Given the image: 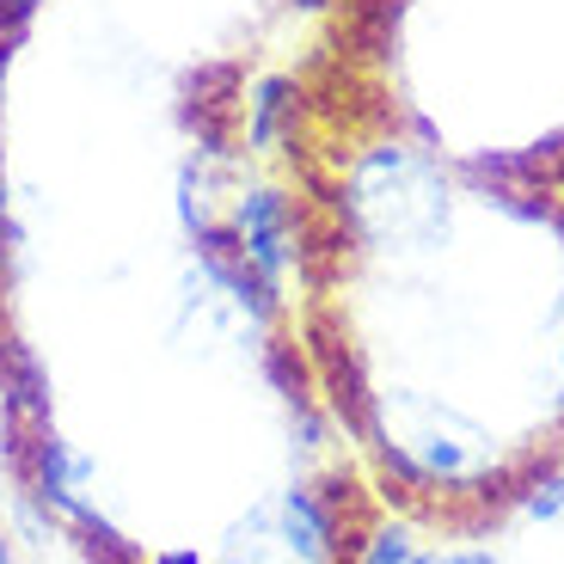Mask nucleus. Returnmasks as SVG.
<instances>
[{"instance_id":"obj_8","label":"nucleus","mask_w":564,"mask_h":564,"mask_svg":"<svg viewBox=\"0 0 564 564\" xmlns=\"http://www.w3.org/2000/svg\"><path fill=\"white\" fill-rule=\"evenodd\" d=\"M436 564H509L497 546H454V552H436Z\"/></svg>"},{"instance_id":"obj_9","label":"nucleus","mask_w":564,"mask_h":564,"mask_svg":"<svg viewBox=\"0 0 564 564\" xmlns=\"http://www.w3.org/2000/svg\"><path fill=\"white\" fill-rule=\"evenodd\" d=\"M0 564H25V540L13 534V522H7V509H0Z\"/></svg>"},{"instance_id":"obj_5","label":"nucleus","mask_w":564,"mask_h":564,"mask_svg":"<svg viewBox=\"0 0 564 564\" xmlns=\"http://www.w3.org/2000/svg\"><path fill=\"white\" fill-rule=\"evenodd\" d=\"M276 534H270V503H252L240 522L221 534V546L209 552V564H276Z\"/></svg>"},{"instance_id":"obj_12","label":"nucleus","mask_w":564,"mask_h":564,"mask_svg":"<svg viewBox=\"0 0 564 564\" xmlns=\"http://www.w3.org/2000/svg\"><path fill=\"white\" fill-rule=\"evenodd\" d=\"M37 7H43V0H25V13H37Z\"/></svg>"},{"instance_id":"obj_10","label":"nucleus","mask_w":564,"mask_h":564,"mask_svg":"<svg viewBox=\"0 0 564 564\" xmlns=\"http://www.w3.org/2000/svg\"><path fill=\"white\" fill-rule=\"evenodd\" d=\"M31 13H25V0H0V37H13V31H25Z\"/></svg>"},{"instance_id":"obj_3","label":"nucleus","mask_w":564,"mask_h":564,"mask_svg":"<svg viewBox=\"0 0 564 564\" xmlns=\"http://www.w3.org/2000/svg\"><path fill=\"white\" fill-rule=\"evenodd\" d=\"M295 111H301V86L289 74H258L246 80L240 93V148L246 154H282V141L295 129Z\"/></svg>"},{"instance_id":"obj_2","label":"nucleus","mask_w":564,"mask_h":564,"mask_svg":"<svg viewBox=\"0 0 564 564\" xmlns=\"http://www.w3.org/2000/svg\"><path fill=\"white\" fill-rule=\"evenodd\" d=\"M270 503V534L289 564H344V546L356 528H344V497L325 491L319 479H289Z\"/></svg>"},{"instance_id":"obj_7","label":"nucleus","mask_w":564,"mask_h":564,"mask_svg":"<svg viewBox=\"0 0 564 564\" xmlns=\"http://www.w3.org/2000/svg\"><path fill=\"white\" fill-rule=\"evenodd\" d=\"M135 564H209V552H203L197 540H172V546H154V552H141Z\"/></svg>"},{"instance_id":"obj_1","label":"nucleus","mask_w":564,"mask_h":564,"mask_svg":"<svg viewBox=\"0 0 564 564\" xmlns=\"http://www.w3.org/2000/svg\"><path fill=\"white\" fill-rule=\"evenodd\" d=\"M221 246L240 258L246 270L258 276L276 307L295 301V282L307 270V221H301V203L282 178H234L227 184V203H221Z\"/></svg>"},{"instance_id":"obj_11","label":"nucleus","mask_w":564,"mask_h":564,"mask_svg":"<svg viewBox=\"0 0 564 564\" xmlns=\"http://www.w3.org/2000/svg\"><path fill=\"white\" fill-rule=\"evenodd\" d=\"M282 7H295V13H319V7H332V0H282Z\"/></svg>"},{"instance_id":"obj_6","label":"nucleus","mask_w":564,"mask_h":564,"mask_svg":"<svg viewBox=\"0 0 564 564\" xmlns=\"http://www.w3.org/2000/svg\"><path fill=\"white\" fill-rule=\"evenodd\" d=\"M546 332H552V375H558V423H564V295L552 301Z\"/></svg>"},{"instance_id":"obj_13","label":"nucleus","mask_w":564,"mask_h":564,"mask_svg":"<svg viewBox=\"0 0 564 564\" xmlns=\"http://www.w3.org/2000/svg\"><path fill=\"white\" fill-rule=\"evenodd\" d=\"M558 466H564V460H558Z\"/></svg>"},{"instance_id":"obj_4","label":"nucleus","mask_w":564,"mask_h":564,"mask_svg":"<svg viewBox=\"0 0 564 564\" xmlns=\"http://www.w3.org/2000/svg\"><path fill=\"white\" fill-rule=\"evenodd\" d=\"M350 564H436V552L423 546V540L411 534L405 522H393V516H375V522L356 528Z\"/></svg>"}]
</instances>
